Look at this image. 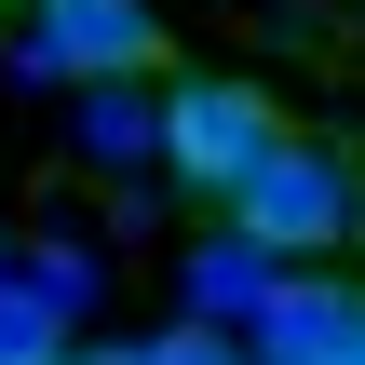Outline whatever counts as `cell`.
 Returning <instances> with one entry per match:
<instances>
[{
	"instance_id": "obj_1",
	"label": "cell",
	"mask_w": 365,
	"mask_h": 365,
	"mask_svg": "<svg viewBox=\"0 0 365 365\" xmlns=\"http://www.w3.org/2000/svg\"><path fill=\"white\" fill-rule=\"evenodd\" d=\"M271 149H284V108H271L257 81H230V68H176V81H163V176H176V190L230 203Z\"/></svg>"
},
{
	"instance_id": "obj_2",
	"label": "cell",
	"mask_w": 365,
	"mask_h": 365,
	"mask_svg": "<svg viewBox=\"0 0 365 365\" xmlns=\"http://www.w3.org/2000/svg\"><path fill=\"white\" fill-rule=\"evenodd\" d=\"M230 230H257L271 257H325V244H352V217H365V190H352V163L339 149H312V135H284L230 203H217Z\"/></svg>"
},
{
	"instance_id": "obj_3",
	"label": "cell",
	"mask_w": 365,
	"mask_h": 365,
	"mask_svg": "<svg viewBox=\"0 0 365 365\" xmlns=\"http://www.w3.org/2000/svg\"><path fill=\"white\" fill-rule=\"evenodd\" d=\"M27 68L41 81H163V14L149 0H27Z\"/></svg>"
},
{
	"instance_id": "obj_4",
	"label": "cell",
	"mask_w": 365,
	"mask_h": 365,
	"mask_svg": "<svg viewBox=\"0 0 365 365\" xmlns=\"http://www.w3.org/2000/svg\"><path fill=\"white\" fill-rule=\"evenodd\" d=\"M339 339H365L352 284H271L257 298V365H312V352H339Z\"/></svg>"
},
{
	"instance_id": "obj_5",
	"label": "cell",
	"mask_w": 365,
	"mask_h": 365,
	"mask_svg": "<svg viewBox=\"0 0 365 365\" xmlns=\"http://www.w3.org/2000/svg\"><path fill=\"white\" fill-rule=\"evenodd\" d=\"M81 339H68V298H41L27 271L0 284V365H68Z\"/></svg>"
},
{
	"instance_id": "obj_6",
	"label": "cell",
	"mask_w": 365,
	"mask_h": 365,
	"mask_svg": "<svg viewBox=\"0 0 365 365\" xmlns=\"http://www.w3.org/2000/svg\"><path fill=\"white\" fill-rule=\"evenodd\" d=\"M27 284L81 312V298H95V244H27Z\"/></svg>"
},
{
	"instance_id": "obj_7",
	"label": "cell",
	"mask_w": 365,
	"mask_h": 365,
	"mask_svg": "<svg viewBox=\"0 0 365 365\" xmlns=\"http://www.w3.org/2000/svg\"><path fill=\"white\" fill-rule=\"evenodd\" d=\"M149 365H257V352H230L217 325H176V339H149Z\"/></svg>"
},
{
	"instance_id": "obj_8",
	"label": "cell",
	"mask_w": 365,
	"mask_h": 365,
	"mask_svg": "<svg viewBox=\"0 0 365 365\" xmlns=\"http://www.w3.org/2000/svg\"><path fill=\"white\" fill-rule=\"evenodd\" d=\"M68 365H149V339H95V352H68Z\"/></svg>"
},
{
	"instance_id": "obj_9",
	"label": "cell",
	"mask_w": 365,
	"mask_h": 365,
	"mask_svg": "<svg viewBox=\"0 0 365 365\" xmlns=\"http://www.w3.org/2000/svg\"><path fill=\"white\" fill-rule=\"evenodd\" d=\"M0 284H14V244H0Z\"/></svg>"
}]
</instances>
